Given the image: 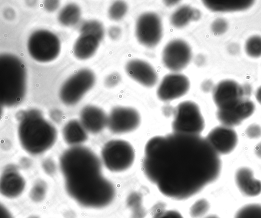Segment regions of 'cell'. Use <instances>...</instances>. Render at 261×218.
<instances>
[{"label": "cell", "instance_id": "6da1fadb", "mask_svg": "<svg viewBox=\"0 0 261 218\" xmlns=\"http://www.w3.org/2000/svg\"><path fill=\"white\" fill-rule=\"evenodd\" d=\"M142 168L146 177L163 195L182 200L215 181L221 162L206 138L173 132L148 141Z\"/></svg>", "mask_w": 261, "mask_h": 218}, {"label": "cell", "instance_id": "7a4b0ae2", "mask_svg": "<svg viewBox=\"0 0 261 218\" xmlns=\"http://www.w3.org/2000/svg\"><path fill=\"white\" fill-rule=\"evenodd\" d=\"M60 168L67 193L80 206L101 209L114 201V185L102 175L101 162L90 149L68 148L60 157Z\"/></svg>", "mask_w": 261, "mask_h": 218}, {"label": "cell", "instance_id": "3957f363", "mask_svg": "<svg viewBox=\"0 0 261 218\" xmlns=\"http://www.w3.org/2000/svg\"><path fill=\"white\" fill-rule=\"evenodd\" d=\"M19 121L18 133L22 148L32 155L46 151L57 139L55 127L45 120L37 109L21 111L17 115Z\"/></svg>", "mask_w": 261, "mask_h": 218}, {"label": "cell", "instance_id": "277c9868", "mask_svg": "<svg viewBox=\"0 0 261 218\" xmlns=\"http://www.w3.org/2000/svg\"><path fill=\"white\" fill-rule=\"evenodd\" d=\"M26 70L16 56L4 53L0 56V101L5 106H13L23 99L26 91Z\"/></svg>", "mask_w": 261, "mask_h": 218}, {"label": "cell", "instance_id": "5b68a950", "mask_svg": "<svg viewBox=\"0 0 261 218\" xmlns=\"http://www.w3.org/2000/svg\"><path fill=\"white\" fill-rule=\"evenodd\" d=\"M102 164L112 172H121L130 168L135 159L132 145L121 139L112 140L107 142L101 150Z\"/></svg>", "mask_w": 261, "mask_h": 218}, {"label": "cell", "instance_id": "8992f818", "mask_svg": "<svg viewBox=\"0 0 261 218\" xmlns=\"http://www.w3.org/2000/svg\"><path fill=\"white\" fill-rule=\"evenodd\" d=\"M173 132L200 135L204 128V119L196 103L191 101L180 103L174 111Z\"/></svg>", "mask_w": 261, "mask_h": 218}, {"label": "cell", "instance_id": "52a82bcc", "mask_svg": "<svg viewBox=\"0 0 261 218\" xmlns=\"http://www.w3.org/2000/svg\"><path fill=\"white\" fill-rule=\"evenodd\" d=\"M27 47L33 59L45 63L57 58L60 51L61 44L58 37L53 33L45 30H39L30 35Z\"/></svg>", "mask_w": 261, "mask_h": 218}, {"label": "cell", "instance_id": "ba28073f", "mask_svg": "<svg viewBox=\"0 0 261 218\" xmlns=\"http://www.w3.org/2000/svg\"><path fill=\"white\" fill-rule=\"evenodd\" d=\"M95 80V75L90 69L79 70L62 85L59 93L61 100L67 105L77 103L93 86Z\"/></svg>", "mask_w": 261, "mask_h": 218}, {"label": "cell", "instance_id": "9c48e42d", "mask_svg": "<svg viewBox=\"0 0 261 218\" xmlns=\"http://www.w3.org/2000/svg\"><path fill=\"white\" fill-rule=\"evenodd\" d=\"M251 88L248 84L241 85L233 80H224L213 89V98L218 110L234 107L243 100L248 99Z\"/></svg>", "mask_w": 261, "mask_h": 218}, {"label": "cell", "instance_id": "30bf717a", "mask_svg": "<svg viewBox=\"0 0 261 218\" xmlns=\"http://www.w3.org/2000/svg\"><path fill=\"white\" fill-rule=\"evenodd\" d=\"M135 32L141 44L148 47L155 46L162 36V24L160 16L151 12L141 14L137 19Z\"/></svg>", "mask_w": 261, "mask_h": 218}, {"label": "cell", "instance_id": "8fae6325", "mask_svg": "<svg viewBox=\"0 0 261 218\" xmlns=\"http://www.w3.org/2000/svg\"><path fill=\"white\" fill-rule=\"evenodd\" d=\"M141 123V117L135 108L126 106L114 107L108 116L107 126L115 134H124L136 130Z\"/></svg>", "mask_w": 261, "mask_h": 218}, {"label": "cell", "instance_id": "7c38bea8", "mask_svg": "<svg viewBox=\"0 0 261 218\" xmlns=\"http://www.w3.org/2000/svg\"><path fill=\"white\" fill-rule=\"evenodd\" d=\"M192 58V51L185 41L175 39L170 41L164 47L162 60L165 67L173 72L185 68Z\"/></svg>", "mask_w": 261, "mask_h": 218}, {"label": "cell", "instance_id": "4fadbf2b", "mask_svg": "<svg viewBox=\"0 0 261 218\" xmlns=\"http://www.w3.org/2000/svg\"><path fill=\"white\" fill-rule=\"evenodd\" d=\"M190 88V81L185 75L174 73L165 76L157 89L158 98L169 101L185 95Z\"/></svg>", "mask_w": 261, "mask_h": 218}, {"label": "cell", "instance_id": "5bb4252c", "mask_svg": "<svg viewBox=\"0 0 261 218\" xmlns=\"http://www.w3.org/2000/svg\"><path fill=\"white\" fill-rule=\"evenodd\" d=\"M206 139L218 154H227L233 150L238 143V135L231 127L219 126L207 134Z\"/></svg>", "mask_w": 261, "mask_h": 218}, {"label": "cell", "instance_id": "9a60e30c", "mask_svg": "<svg viewBox=\"0 0 261 218\" xmlns=\"http://www.w3.org/2000/svg\"><path fill=\"white\" fill-rule=\"evenodd\" d=\"M254 110V103L246 99L232 108L218 110L216 116L223 126L231 128L240 125L244 120L251 116Z\"/></svg>", "mask_w": 261, "mask_h": 218}, {"label": "cell", "instance_id": "2e32d148", "mask_svg": "<svg viewBox=\"0 0 261 218\" xmlns=\"http://www.w3.org/2000/svg\"><path fill=\"white\" fill-rule=\"evenodd\" d=\"M25 186V180L15 167L9 166L4 170L0 180L2 195L8 199L16 198L22 193Z\"/></svg>", "mask_w": 261, "mask_h": 218}, {"label": "cell", "instance_id": "e0dca14e", "mask_svg": "<svg viewBox=\"0 0 261 218\" xmlns=\"http://www.w3.org/2000/svg\"><path fill=\"white\" fill-rule=\"evenodd\" d=\"M125 70L130 77L144 87H152L156 83L158 75L155 71L143 60L135 59L128 61Z\"/></svg>", "mask_w": 261, "mask_h": 218}, {"label": "cell", "instance_id": "ac0fdd59", "mask_svg": "<svg viewBox=\"0 0 261 218\" xmlns=\"http://www.w3.org/2000/svg\"><path fill=\"white\" fill-rule=\"evenodd\" d=\"M80 122L87 131L97 133L107 126L108 116L101 108L87 105L81 112Z\"/></svg>", "mask_w": 261, "mask_h": 218}, {"label": "cell", "instance_id": "d6986e66", "mask_svg": "<svg viewBox=\"0 0 261 218\" xmlns=\"http://www.w3.org/2000/svg\"><path fill=\"white\" fill-rule=\"evenodd\" d=\"M234 179L240 192L245 196L255 197L261 193V181L254 178L253 171L249 168L237 170Z\"/></svg>", "mask_w": 261, "mask_h": 218}, {"label": "cell", "instance_id": "ffe728a7", "mask_svg": "<svg viewBox=\"0 0 261 218\" xmlns=\"http://www.w3.org/2000/svg\"><path fill=\"white\" fill-rule=\"evenodd\" d=\"M100 41L92 35L81 34L73 46L74 55L80 60L90 58L97 50Z\"/></svg>", "mask_w": 261, "mask_h": 218}, {"label": "cell", "instance_id": "44dd1931", "mask_svg": "<svg viewBox=\"0 0 261 218\" xmlns=\"http://www.w3.org/2000/svg\"><path fill=\"white\" fill-rule=\"evenodd\" d=\"M62 133L66 143L73 146H80L87 139V130L76 120L68 122L63 127Z\"/></svg>", "mask_w": 261, "mask_h": 218}, {"label": "cell", "instance_id": "7402d4cb", "mask_svg": "<svg viewBox=\"0 0 261 218\" xmlns=\"http://www.w3.org/2000/svg\"><path fill=\"white\" fill-rule=\"evenodd\" d=\"M204 6L214 12H230L242 11L252 5L253 1H203Z\"/></svg>", "mask_w": 261, "mask_h": 218}, {"label": "cell", "instance_id": "603a6c76", "mask_svg": "<svg viewBox=\"0 0 261 218\" xmlns=\"http://www.w3.org/2000/svg\"><path fill=\"white\" fill-rule=\"evenodd\" d=\"M201 16L200 11L187 5L179 7L171 15L170 22L174 27L179 28L186 26L190 21L198 20Z\"/></svg>", "mask_w": 261, "mask_h": 218}, {"label": "cell", "instance_id": "cb8c5ba5", "mask_svg": "<svg viewBox=\"0 0 261 218\" xmlns=\"http://www.w3.org/2000/svg\"><path fill=\"white\" fill-rule=\"evenodd\" d=\"M81 11L79 7L75 4L71 3L64 6L58 15V20L65 26H72L79 21Z\"/></svg>", "mask_w": 261, "mask_h": 218}, {"label": "cell", "instance_id": "d4e9b609", "mask_svg": "<svg viewBox=\"0 0 261 218\" xmlns=\"http://www.w3.org/2000/svg\"><path fill=\"white\" fill-rule=\"evenodd\" d=\"M81 34L92 35L100 41L104 36V29L102 24L95 20H89L84 23L80 29Z\"/></svg>", "mask_w": 261, "mask_h": 218}, {"label": "cell", "instance_id": "484cf974", "mask_svg": "<svg viewBox=\"0 0 261 218\" xmlns=\"http://www.w3.org/2000/svg\"><path fill=\"white\" fill-rule=\"evenodd\" d=\"M234 218H261V204H249L243 206Z\"/></svg>", "mask_w": 261, "mask_h": 218}, {"label": "cell", "instance_id": "4316f807", "mask_svg": "<svg viewBox=\"0 0 261 218\" xmlns=\"http://www.w3.org/2000/svg\"><path fill=\"white\" fill-rule=\"evenodd\" d=\"M209 202L205 199H200L195 201L190 208V215L192 218H201L208 211Z\"/></svg>", "mask_w": 261, "mask_h": 218}, {"label": "cell", "instance_id": "83f0119b", "mask_svg": "<svg viewBox=\"0 0 261 218\" xmlns=\"http://www.w3.org/2000/svg\"><path fill=\"white\" fill-rule=\"evenodd\" d=\"M47 193V185L42 180L36 181L31 189L30 197L32 201L39 203L45 198Z\"/></svg>", "mask_w": 261, "mask_h": 218}, {"label": "cell", "instance_id": "f1b7e54d", "mask_svg": "<svg viewBox=\"0 0 261 218\" xmlns=\"http://www.w3.org/2000/svg\"><path fill=\"white\" fill-rule=\"evenodd\" d=\"M245 51L251 57L261 56V37L253 36L249 38L245 44Z\"/></svg>", "mask_w": 261, "mask_h": 218}, {"label": "cell", "instance_id": "f546056e", "mask_svg": "<svg viewBox=\"0 0 261 218\" xmlns=\"http://www.w3.org/2000/svg\"><path fill=\"white\" fill-rule=\"evenodd\" d=\"M127 5L123 1H116L113 3L109 8L108 14L109 17L114 20L121 19L127 11Z\"/></svg>", "mask_w": 261, "mask_h": 218}, {"label": "cell", "instance_id": "4dcf8cb0", "mask_svg": "<svg viewBox=\"0 0 261 218\" xmlns=\"http://www.w3.org/2000/svg\"><path fill=\"white\" fill-rule=\"evenodd\" d=\"M228 28L227 22L223 18H217L212 24L211 29L215 35L223 34Z\"/></svg>", "mask_w": 261, "mask_h": 218}, {"label": "cell", "instance_id": "1f68e13d", "mask_svg": "<svg viewBox=\"0 0 261 218\" xmlns=\"http://www.w3.org/2000/svg\"><path fill=\"white\" fill-rule=\"evenodd\" d=\"M245 133L250 139L259 138L261 137V127L256 124L250 125L246 129Z\"/></svg>", "mask_w": 261, "mask_h": 218}, {"label": "cell", "instance_id": "d6a6232c", "mask_svg": "<svg viewBox=\"0 0 261 218\" xmlns=\"http://www.w3.org/2000/svg\"><path fill=\"white\" fill-rule=\"evenodd\" d=\"M153 218H184L177 211L165 210L158 212Z\"/></svg>", "mask_w": 261, "mask_h": 218}, {"label": "cell", "instance_id": "836d02e7", "mask_svg": "<svg viewBox=\"0 0 261 218\" xmlns=\"http://www.w3.org/2000/svg\"><path fill=\"white\" fill-rule=\"evenodd\" d=\"M120 80V76L117 73L109 75L106 80V84L108 87H113L117 85Z\"/></svg>", "mask_w": 261, "mask_h": 218}, {"label": "cell", "instance_id": "e575fe53", "mask_svg": "<svg viewBox=\"0 0 261 218\" xmlns=\"http://www.w3.org/2000/svg\"><path fill=\"white\" fill-rule=\"evenodd\" d=\"M59 5L58 1H45L44 3V7L48 11H54L56 10Z\"/></svg>", "mask_w": 261, "mask_h": 218}, {"label": "cell", "instance_id": "d590c367", "mask_svg": "<svg viewBox=\"0 0 261 218\" xmlns=\"http://www.w3.org/2000/svg\"><path fill=\"white\" fill-rule=\"evenodd\" d=\"M121 29L119 27L114 26L111 27L108 31L110 37L112 39H117L121 34Z\"/></svg>", "mask_w": 261, "mask_h": 218}, {"label": "cell", "instance_id": "8d00e7d4", "mask_svg": "<svg viewBox=\"0 0 261 218\" xmlns=\"http://www.w3.org/2000/svg\"><path fill=\"white\" fill-rule=\"evenodd\" d=\"M0 218H14L9 209L2 204L1 205Z\"/></svg>", "mask_w": 261, "mask_h": 218}, {"label": "cell", "instance_id": "74e56055", "mask_svg": "<svg viewBox=\"0 0 261 218\" xmlns=\"http://www.w3.org/2000/svg\"><path fill=\"white\" fill-rule=\"evenodd\" d=\"M44 170L49 174L54 173L55 171V165L53 162L50 160H46L43 164Z\"/></svg>", "mask_w": 261, "mask_h": 218}, {"label": "cell", "instance_id": "f35d334b", "mask_svg": "<svg viewBox=\"0 0 261 218\" xmlns=\"http://www.w3.org/2000/svg\"><path fill=\"white\" fill-rule=\"evenodd\" d=\"M213 87V84L210 80L204 81L202 84V89L205 92H208Z\"/></svg>", "mask_w": 261, "mask_h": 218}, {"label": "cell", "instance_id": "ab89813d", "mask_svg": "<svg viewBox=\"0 0 261 218\" xmlns=\"http://www.w3.org/2000/svg\"><path fill=\"white\" fill-rule=\"evenodd\" d=\"M50 115L53 119L58 121L59 120L61 119L62 117V113L58 110H53L51 112Z\"/></svg>", "mask_w": 261, "mask_h": 218}, {"label": "cell", "instance_id": "60d3db41", "mask_svg": "<svg viewBox=\"0 0 261 218\" xmlns=\"http://www.w3.org/2000/svg\"><path fill=\"white\" fill-rule=\"evenodd\" d=\"M5 16L8 19H12L14 16V12L12 10L8 9L5 12Z\"/></svg>", "mask_w": 261, "mask_h": 218}, {"label": "cell", "instance_id": "b9f144b4", "mask_svg": "<svg viewBox=\"0 0 261 218\" xmlns=\"http://www.w3.org/2000/svg\"><path fill=\"white\" fill-rule=\"evenodd\" d=\"M255 153L257 157L261 158V142L259 143L255 148Z\"/></svg>", "mask_w": 261, "mask_h": 218}, {"label": "cell", "instance_id": "7bdbcfd3", "mask_svg": "<svg viewBox=\"0 0 261 218\" xmlns=\"http://www.w3.org/2000/svg\"><path fill=\"white\" fill-rule=\"evenodd\" d=\"M255 97L257 101L261 104V86L257 89L255 93Z\"/></svg>", "mask_w": 261, "mask_h": 218}, {"label": "cell", "instance_id": "ee69618b", "mask_svg": "<svg viewBox=\"0 0 261 218\" xmlns=\"http://www.w3.org/2000/svg\"><path fill=\"white\" fill-rule=\"evenodd\" d=\"M178 1H165V2H166L165 3L168 5V6H170V5H173L174 4H177V3L178 2Z\"/></svg>", "mask_w": 261, "mask_h": 218}, {"label": "cell", "instance_id": "f6af8a7d", "mask_svg": "<svg viewBox=\"0 0 261 218\" xmlns=\"http://www.w3.org/2000/svg\"><path fill=\"white\" fill-rule=\"evenodd\" d=\"M204 218H219L217 215L214 214H211L207 215Z\"/></svg>", "mask_w": 261, "mask_h": 218}, {"label": "cell", "instance_id": "bcb514c9", "mask_svg": "<svg viewBox=\"0 0 261 218\" xmlns=\"http://www.w3.org/2000/svg\"><path fill=\"white\" fill-rule=\"evenodd\" d=\"M26 218H40V217L37 215L33 214V215H31Z\"/></svg>", "mask_w": 261, "mask_h": 218}]
</instances>
